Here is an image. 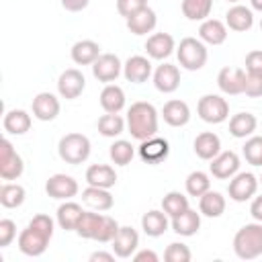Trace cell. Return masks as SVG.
Returning a JSON list of instances; mask_svg holds the SVG:
<instances>
[{
  "mask_svg": "<svg viewBox=\"0 0 262 262\" xmlns=\"http://www.w3.org/2000/svg\"><path fill=\"white\" fill-rule=\"evenodd\" d=\"M90 4V0H61V6L68 12H80Z\"/></svg>",
  "mask_w": 262,
  "mask_h": 262,
  "instance_id": "cell-50",
  "label": "cell"
},
{
  "mask_svg": "<svg viewBox=\"0 0 262 262\" xmlns=\"http://www.w3.org/2000/svg\"><path fill=\"white\" fill-rule=\"evenodd\" d=\"M156 25H158V16H156L154 8H149V6L137 10L135 14H131L127 18V29L133 35H147L156 29Z\"/></svg>",
  "mask_w": 262,
  "mask_h": 262,
  "instance_id": "cell-25",
  "label": "cell"
},
{
  "mask_svg": "<svg viewBox=\"0 0 262 262\" xmlns=\"http://www.w3.org/2000/svg\"><path fill=\"white\" fill-rule=\"evenodd\" d=\"M100 106L104 113H121L125 108V92L117 84H106L100 92Z\"/></svg>",
  "mask_w": 262,
  "mask_h": 262,
  "instance_id": "cell-34",
  "label": "cell"
},
{
  "mask_svg": "<svg viewBox=\"0 0 262 262\" xmlns=\"http://www.w3.org/2000/svg\"><path fill=\"white\" fill-rule=\"evenodd\" d=\"M233 252L239 260H256L262 256V223H246L233 235Z\"/></svg>",
  "mask_w": 262,
  "mask_h": 262,
  "instance_id": "cell-3",
  "label": "cell"
},
{
  "mask_svg": "<svg viewBox=\"0 0 262 262\" xmlns=\"http://www.w3.org/2000/svg\"><path fill=\"white\" fill-rule=\"evenodd\" d=\"M78 190H80V186H78L76 178L70 174H53L45 182V192L57 201H70L72 196L78 194Z\"/></svg>",
  "mask_w": 262,
  "mask_h": 262,
  "instance_id": "cell-10",
  "label": "cell"
},
{
  "mask_svg": "<svg viewBox=\"0 0 262 262\" xmlns=\"http://www.w3.org/2000/svg\"><path fill=\"white\" fill-rule=\"evenodd\" d=\"M170 156V143L158 135L143 139L139 145V158L145 164H160Z\"/></svg>",
  "mask_w": 262,
  "mask_h": 262,
  "instance_id": "cell-17",
  "label": "cell"
},
{
  "mask_svg": "<svg viewBox=\"0 0 262 262\" xmlns=\"http://www.w3.org/2000/svg\"><path fill=\"white\" fill-rule=\"evenodd\" d=\"M246 72L248 74H262V49H254L246 55Z\"/></svg>",
  "mask_w": 262,
  "mask_h": 262,
  "instance_id": "cell-48",
  "label": "cell"
},
{
  "mask_svg": "<svg viewBox=\"0 0 262 262\" xmlns=\"http://www.w3.org/2000/svg\"><path fill=\"white\" fill-rule=\"evenodd\" d=\"M250 4H252V8H254V10L262 12V0H250Z\"/></svg>",
  "mask_w": 262,
  "mask_h": 262,
  "instance_id": "cell-53",
  "label": "cell"
},
{
  "mask_svg": "<svg viewBox=\"0 0 262 262\" xmlns=\"http://www.w3.org/2000/svg\"><path fill=\"white\" fill-rule=\"evenodd\" d=\"M242 154L248 164L262 166V135H250L242 147Z\"/></svg>",
  "mask_w": 262,
  "mask_h": 262,
  "instance_id": "cell-42",
  "label": "cell"
},
{
  "mask_svg": "<svg viewBox=\"0 0 262 262\" xmlns=\"http://www.w3.org/2000/svg\"><path fill=\"white\" fill-rule=\"evenodd\" d=\"M61 111V104H59V98L51 92H39L35 98H33V117L47 123V121H53Z\"/></svg>",
  "mask_w": 262,
  "mask_h": 262,
  "instance_id": "cell-16",
  "label": "cell"
},
{
  "mask_svg": "<svg viewBox=\"0 0 262 262\" xmlns=\"http://www.w3.org/2000/svg\"><path fill=\"white\" fill-rule=\"evenodd\" d=\"M111 244H113V252L117 258H131L139 248V233L129 225H123L119 227Z\"/></svg>",
  "mask_w": 262,
  "mask_h": 262,
  "instance_id": "cell-14",
  "label": "cell"
},
{
  "mask_svg": "<svg viewBox=\"0 0 262 262\" xmlns=\"http://www.w3.org/2000/svg\"><path fill=\"white\" fill-rule=\"evenodd\" d=\"M25 199H27L25 186H20L16 182H4L0 186V205L4 209H16L25 203Z\"/></svg>",
  "mask_w": 262,
  "mask_h": 262,
  "instance_id": "cell-35",
  "label": "cell"
},
{
  "mask_svg": "<svg viewBox=\"0 0 262 262\" xmlns=\"http://www.w3.org/2000/svg\"><path fill=\"white\" fill-rule=\"evenodd\" d=\"M256 127H258V119L252 113H237L229 119V133L235 139H246L254 135Z\"/></svg>",
  "mask_w": 262,
  "mask_h": 262,
  "instance_id": "cell-33",
  "label": "cell"
},
{
  "mask_svg": "<svg viewBox=\"0 0 262 262\" xmlns=\"http://www.w3.org/2000/svg\"><path fill=\"white\" fill-rule=\"evenodd\" d=\"M82 215H84V211H82V207H80L78 203L66 201V203H61V205L57 207L55 221H57V225H59L61 229H66V231H76L78 221H80Z\"/></svg>",
  "mask_w": 262,
  "mask_h": 262,
  "instance_id": "cell-31",
  "label": "cell"
},
{
  "mask_svg": "<svg viewBox=\"0 0 262 262\" xmlns=\"http://www.w3.org/2000/svg\"><path fill=\"white\" fill-rule=\"evenodd\" d=\"M192 147H194V154H196L201 160H209V162H211V160L221 151V139H219V135L213 133V131H203V133H199V135L194 137Z\"/></svg>",
  "mask_w": 262,
  "mask_h": 262,
  "instance_id": "cell-27",
  "label": "cell"
},
{
  "mask_svg": "<svg viewBox=\"0 0 262 262\" xmlns=\"http://www.w3.org/2000/svg\"><path fill=\"white\" fill-rule=\"evenodd\" d=\"M115 260V252L111 254V252H94V254H90V262H113Z\"/></svg>",
  "mask_w": 262,
  "mask_h": 262,
  "instance_id": "cell-52",
  "label": "cell"
},
{
  "mask_svg": "<svg viewBox=\"0 0 262 262\" xmlns=\"http://www.w3.org/2000/svg\"><path fill=\"white\" fill-rule=\"evenodd\" d=\"M225 196L217 190H207L203 196H199V211L201 215L205 217H211V219H217L225 213Z\"/></svg>",
  "mask_w": 262,
  "mask_h": 262,
  "instance_id": "cell-32",
  "label": "cell"
},
{
  "mask_svg": "<svg viewBox=\"0 0 262 262\" xmlns=\"http://www.w3.org/2000/svg\"><path fill=\"white\" fill-rule=\"evenodd\" d=\"M108 156H111V162H113L115 166H127V164H131V160H133V156H135V149H133L131 141H127V139H117V141L111 145Z\"/></svg>",
  "mask_w": 262,
  "mask_h": 262,
  "instance_id": "cell-41",
  "label": "cell"
},
{
  "mask_svg": "<svg viewBox=\"0 0 262 262\" xmlns=\"http://www.w3.org/2000/svg\"><path fill=\"white\" fill-rule=\"evenodd\" d=\"M184 186H186V192L194 199L203 196L207 190H211V180H209V174L203 172V170H194L186 176L184 180Z\"/></svg>",
  "mask_w": 262,
  "mask_h": 262,
  "instance_id": "cell-39",
  "label": "cell"
},
{
  "mask_svg": "<svg viewBox=\"0 0 262 262\" xmlns=\"http://www.w3.org/2000/svg\"><path fill=\"white\" fill-rule=\"evenodd\" d=\"M82 201L84 205H88L92 211H111L115 205V199L111 194L108 188H100V186H90L82 190Z\"/></svg>",
  "mask_w": 262,
  "mask_h": 262,
  "instance_id": "cell-23",
  "label": "cell"
},
{
  "mask_svg": "<svg viewBox=\"0 0 262 262\" xmlns=\"http://www.w3.org/2000/svg\"><path fill=\"white\" fill-rule=\"evenodd\" d=\"M25 172V162L12 147L8 139H2L0 147V178L2 180H16Z\"/></svg>",
  "mask_w": 262,
  "mask_h": 262,
  "instance_id": "cell-8",
  "label": "cell"
},
{
  "mask_svg": "<svg viewBox=\"0 0 262 262\" xmlns=\"http://www.w3.org/2000/svg\"><path fill=\"white\" fill-rule=\"evenodd\" d=\"M258 180H260V184H262V176H260V178H258Z\"/></svg>",
  "mask_w": 262,
  "mask_h": 262,
  "instance_id": "cell-56",
  "label": "cell"
},
{
  "mask_svg": "<svg viewBox=\"0 0 262 262\" xmlns=\"http://www.w3.org/2000/svg\"><path fill=\"white\" fill-rule=\"evenodd\" d=\"M260 29H262V18H260Z\"/></svg>",
  "mask_w": 262,
  "mask_h": 262,
  "instance_id": "cell-55",
  "label": "cell"
},
{
  "mask_svg": "<svg viewBox=\"0 0 262 262\" xmlns=\"http://www.w3.org/2000/svg\"><path fill=\"white\" fill-rule=\"evenodd\" d=\"M100 223H102V215L100 213H92V211H84V215L80 217L78 221V227H76V233L84 239H96V233L100 229Z\"/></svg>",
  "mask_w": 262,
  "mask_h": 262,
  "instance_id": "cell-37",
  "label": "cell"
},
{
  "mask_svg": "<svg viewBox=\"0 0 262 262\" xmlns=\"http://www.w3.org/2000/svg\"><path fill=\"white\" fill-rule=\"evenodd\" d=\"M196 113L205 123L219 125L229 117V102L219 94H205L199 98Z\"/></svg>",
  "mask_w": 262,
  "mask_h": 262,
  "instance_id": "cell-6",
  "label": "cell"
},
{
  "mask_svg": "<svg viewBox=\"0 0 262 262\" xmlns=\"http://www.w3.org/2000/svg\"><path fill=\"white\" fill-rule=\"evenodd\" d=\"M53 229H55V221L49 215L45 213L35 215L29 221V225L18 233V250L31 258L45 254L49 239L53 237Z\"/></svg>",
  "mask_w": 262,
  "mask_h": 262,
  "instance_id": "cell-1",
  "label": "cell"
},
{
  "mask_svg": "<svg viewBox=\"0 0 262 262\" xmlns=\"http://www.w3.org/2000/svg\"><path fill=\"white\" fill-rule=\"evenodd\" d=\"M225 25H227V29L237 31V33L250 31L254 27V12H252V8H248L244 4H233L225 12Z\"/></svg>",
  "mask_w": 262,
  "mask_h": 262,
  "instance_id": "cell-20",
  "label": "cell"
},
{
  "mask_svg": "<svg viewBox=\"0 0 262 262\" xmlns=\"http://www.w3.org/2000/svg\"><path fill=\"white\" fill-rule=\"evenodd\" d=\"M250 215L254 217V221H260V223H262V194L252 199V205H250Z\"/></svg>",
  "mask_w": 262,
  "mask_h": 262,
  "instance_id": "cell-51",
  "label": "cell"
},
{
  "mask_svg": "<svg viewBox=\"0 0 262 262\" xmlns=\"http://www.w3.org/2000/svg\"><path fill=\"white\" fill-rule=\"evenodd\" d=\"M31 125H33V119H31V115H29L27 111H23V108H12V111H8V113L4 115V119H2V127H4V131L10 133V135H25V133L31 129Z\"/></svg>",
  "mask_w": 262,
  "mask_h": 262,
  "instance_id": "cell-30",
  "label": "cell"
},
{
  "mask_svg": "<svg viewBox=\"0 0 262 262\" xmlns=\"http://www.w3.org/2000/svg\"><path fill=\"white\" fill-rule=\"evenodd\" d=\"M123 76H125L127 82L143 84L151 76V61L147 57H143V55H131L123 63Z\"/></svg>",
  "mask_w": 262,
  "mask_h": 262,
  "instance_id": "cell-19",
  "label": "cell"
},
{
  "mask_svg": "<svg viewBox=\"0 0 262 262\" xmlns=\"http://www.w3.org/2000/svg\"><path fill=\"white\" fill-rule=\"evenodd\" d=\"M209 172H211L215 178H219V180H227V178L235 176V174L239 172V156H237L235 151H231V149L219 151V154L211 160Z\"/></svg>",
  "mask_w": 262,
  "mask_h": 262,
  "instance_id": "cell-13",
  "label": "cell"
},
{
  "mask_svg": "<svg viewBox=\"0 0 262 262\" xmlns=\"http://www.w3.org/2000/svg\"><path fill=\"white\" fill-rule=\"evenodd\" d=\"M70 55H72V61L78 66H92L100 55V45L92 39H82L72 45Z\"/></svg>",
  "mask_w": 262,
  "mask_h": 262,
  "instance_id": "cell-26",
  "label": "cell"
},
{
  "mask_svg": "<svg viewBox=\"0 0 262 262\" xmlns=\"http://www.w3.org/2000/svg\"><path fill=\"white\" fill-rule=\"evenodd\" d=\"M258 184H260V180L252 172H237L235 176L229 178L227 194L235 203H246V201H250V199L256 196Z\"/></svg>",
  "mask_w": 262,
  "mask_h": 262,
  "instance_id": "cell-7",
  "label": "cell"
},
{
  "mask_svg": "<svg viewBox=\"0 0 262 262\" xmlns=\"http://www.w3.org/2000/svg\"><path fill=\"white\" fill-rule=\"evenodd\" d=\"M162 117L170 127H184L190 121V106L184 100L172 98L162 106Z\"/></svg>",
  "mask_w": 262,
  "mask_h": 262,
  "instance_id": "cell-22",
  "label": "cell"
},
{
  "mask_svg": "<svg viewBox=\"0 0 262 262\" xmlns=\"http://www.w3.org/2000/svg\"><path fill=\"white\" fill-rule=\"evenodd\" d=\"M174 49H176V43L170 33H154L145 41V53L158 61L170 57L174 53Z\"/></svg>",
  "mask_w": 262,
  "mask_h": 262,
  "instance_id": "cell-18",
  "label": "cell"
},
{
  "mask_svg": "<svg viewBox=\"0 0 262 262\" xmlns=\"http://www.w3.org/2000/svg\"><path fill=\"white\" fill-rule=\"evenodd\" d=\"M162 209H164V213L172 219V217H176V215H180V213H184V211L188 209V196H184V194L178 192V190H170V192L164 194V199H162Z\"/></svg>",
  "mask_w": 262,
  "mask_h": 262,
  "instance_id": "cell-40",
  "label": "cell"
},
{
  "mask_svg": "<svg viewBox=\"0 0 262 262\" xmlns=\"http://www.w3.org/2000/svg\"><path fill=\"white\" fill-rule=\"evenodd\" d=\"M168 225H170V221H168V215L164 213V209H162V211H160V209H149V211L143 213V217H141V229H143V233L149 235V237H160V235H164V233L168 231Z\"/></svg>",
  "mask_w": 262,
  "mask_h": 262,
  "instance_id": "cell-29",
  "label": "cell"
},
{
  "mask_svg": "<svg viewBox=\"0 0 262 262\" xmlns=\"http://www.w3.org/2000/svg\"><path fill=\"white\" fill-rule=\"evenodd\" d=\"M119 227H121V225L117 223V219H113L111 215H102V223H100V229H98L94 242H98V244H108V242H113V237L117 235Z\"/></svg>",
  "mask_w": 262,
  "mask_h": 262,
  "instance_id": "cell-44",
  "label": "cell"
},
{
  "mask_svg": "<svg viewBox=\"0 0 262 262\" xmlns=\"http://www.w3.org/2000/svg\"><path fill=\"white\" fill-rule=\"evenodd\" d=\"M121 72H123V63L115 53H100L98 59L92 63V76L104 84L115 82L121 76Z\"/></svg>",
  "mask_w": 262,
  "mask_h": 262,
  "instance_id": "cell-11",
  "label": "cell"
},
{
  "mask_svg": "<svg viewBox=\"0 0 262 262\" xmlns=\"http://www.w3.org/2000/svg\"><path fill=\"white\" fill-rule=\"evenodd\" d=\"M158 111L151 102L137 100L127 111V129L133 139H149L158 135Z\"/></svg>",
  "mask_w": 262,
  "mask_h": 262,
  "instance_id": "cell-2",
  "label": "cell"
},
{
  "mask_svg": "<svg viewBox=\"0 0 262 262\" xmlns=\"http://www.w3.org/2000/svg\"><path fill=\"white\" fill-rule=\"evenodd\" d=\"M131 258H133L135 262H158V260H160V256H158L154 250H139V252H135Z\"/></svg>",
  "mask_w": 262,
  "mask_h": 262,
  "instance_id": "cell-49",
  "label": "cell"
},
{
  "mask_svg": "<svg viewBox=\"0 0 262 262\" xmlns=\"http://www.w3.org/2000/svg\"><path fill=\"white\" fill-rule=\"evenodd\" d=\"M244 94H246V96H252V98L262 96V74H248V72H246Z\"/></svg>",
  "mask_w": 262,
  "mask_h": 262,
  "instance_id": "cell-46",
  "label": "cell"
},
{
  "mask_svg": "<svg viewBox=\"0 0 262 262\" xmlns=\"http://www.w3.org/2000/svg\"><path fill=\"white\" fill-rule=\"evenodd\" d=\"M176 57H178V63L188 70V72H199L207 59H209V51H207V45L196 39V37H184L178 47H176Z\"/></svg>",
  "mask_w": 262,
  "mask_h": 262,
  "instance_id": "cell-4",
  "label": "cell"
},
{
  "mask_svg": "<svg viewBox=\"0 0 262 262\" xmlns=\"http://www.w3.org/2000/svg\"><path fill=\"white\" fill-rule=\"evenodd\" d=\"M227 2H233V4H235V2H239V0H227Z\"/></svg>",
  "mask_w": 262,
  "mask_h": 262,
  "instance_id": "cell-54",
  "label": "cell"
},
{
  "mask_svg": "<svg viewBox=\"0 0 262 262\" xmlns=\"http://www.w3.org/2000/svg\"><path fill=\"white\" fill-rule=\"evenodd\" d=\"M217 86L223 94L235 96V94H244V86H246V70L242 68H221L217 74Z\"/></svg>",
  "mask_w": 262,
  "mask_h": 262,
  "instance_id": "cell-12",
  "label": "cell"
},
{
  "mask_svg": "<svg viewBox=\"0 0 262 262\" xmlns=\"http://www.w3.org/2000/svg\"><path fill=\"white\" fill-rule=\"evenodd\" d=\"M170 225H172V231L174 233H178L182 237H190V235H194L201 229V211L196 213L194 209L188 207L184 213L172 217V223Z\"/></svg>",
  "mask_w": 262,
  "mask_h": 262,
  "instance_id": "cell-24",
  "label": "cell"
},
{
  "mask_svg": "<svg viewBox=\"0 0 262 262\" xmlns=\"http://www.w3.org/2000/svg\"><path fill=\"white\" fill-rule=\"evenodd\" d=\"M145 6H147V0H117V12L125 18H129L131 14H135Z\"/></svg>",
  "mask_w": 262,
  "mask_h": 262,
  "instance_id": "cell-47",
  "label": "cell"
},
{
  "mask_svg": "<svg viewBox=\"0 0 262 262\" xmlns=\"http://www.w3.org/2000/svg\"><path fill=\"white\" fill-rule=\"evenodd\" d=\"M125 125H127V121L119 113H106L96 123L98 133L104 135V137H119L125 131Z\"/></svg>",
  "mask_w": 262,
  "mask_h": 262,
  "instance_id": "cell-36",
  "label": "cell"
},
{
  "mask_svg": "<svg viewBox=\"0 0 262 262\" xmlns=\"http://www.w3.org/2000/svg\"><path fill=\"white\" fill-rule=\"evenodd\" d=\"M90 139L84 133H68L57 143V154L66 164L78 166L90 158Z\"/></svg>",
  "mask_w": 262,
  "mask_h": 262,
  "instance_id": "cell-5",
  "label": "cell"
},
{
  "mask_svg": "<svg viewBox=\"0 0 262 262\" xmlns=\"http://www.w3.org/2000/svg\"><path fill=\"white\" fill-rule=\"evenodd\" d=\"M199 39L207 45H221L227 39V25L219 18H205L199 27Z\"/></svg>",
  "mask_w": 262,
  "mask_h": 262,
  "instance_id": "cell-21",
  "label": "cell"
},
{
  "mask_svg": "<svg viewBox=\"0 0 262 262\" xmlns=\"http://www.w3.org/2000/svg\"><path fill=\"white\" fill-rule=\"evenodd\" d=\"M16 237V223L12 219H0V248H8Z\"/></svg>",
  "mask_w": 262,
  "mask_h": 262,
  "instance_id": "cell-45",
  "label": "cell"
},
{
  "mask_svg": "<svg viewBox=\"0 0 262 262\" xmlns=\"http://www.w3.org/2000/svg\"><path fill=\"white\" fill-rule=\"evenodd\" d=\"M190 258H192V252H190V248H188L186 244H182V242H172V244H168V248H166V252H164V260H166V262H190Z\"/></svg>",
  "mask_w": 262,
  "mask_h": 262,
  "instance_id": "cell-43",
  "label": "cell"
},
{
  "mask_svg": "<svg viewBox=\"0 0 262 262\" xmlns=\"http://www.w3.org/2000/svg\"><path fill=\"white\" fill-rule=\"evenodd\" d=\"M86 88V78L80 70L76 68H70V70H63L57 78V92L61 98L66 100H74L78 98Z\"/></svg>",
  "mask_w": 262,
  "mask_h": 262,
  "instance_id": "cell-9",
  "label": "cell"
},
{
  "mask_svg": "<svg viewBox=\"0 0 262 262\" xmlns=\"http://www.w3.org/2000/svg\"><path fill=\"white\" fill-rule=\"evenodd\" d=\"M180 8L188 20H205L211 14L213 0H182Z\"/></svg>",
  "mask_w": 262,
  "mask_h": 262,
  "instance_id": "cell-38",
  "label": "cell"
},
{
  "mask_svg": "<svg viewBox=\"0 0 262 262\" xmlns=\"http://www.w3.org/2000/svg\"><path fill=\"white\" fill-rule=\"evenodd\" d=\"M154 86L158 92L172 94L180 86V70L174 63H162L154 72Z\"/></svg>",
  "mask_w": 262,
  "mask_h": 262,
  "instance_id": "cell-15",
  "label": "cell"
},
{
  "mask_svg": "<svg viewBox=\"0 0 262 262\" xmlns=\"http://www.w3.org/2000/svg\"><path fill=\"white\" fill-rule=\"evenodd\" d=\"M86 182L90 186H100V188H113L117 184V172L108 164H92L86 170Z\"/></svg>",
  "mask_w": 262,
  "mask_h": 262,
  "instance_id": "cell-28",
  "label": "cell"
}]
</instances>
